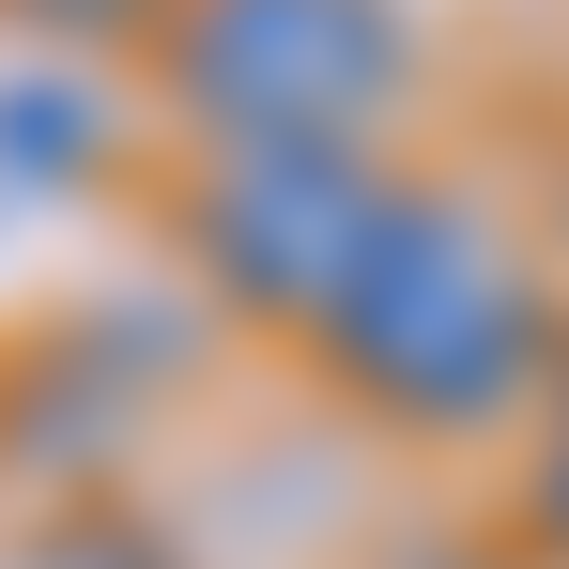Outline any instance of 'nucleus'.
I'll return each instance as SVG.
<instances>
[{
  "instance_id": "3",
  "label": "nucleus",
  "mask_w": 569,
  "mask_h": 569,
  "mask_svg": "<svg viewBox=\"0 0 569 569\" xmlns=\"http://www.w3.org/2000/svg\"><path fill=\"white\" fill-rule=\"evenodd\" d=\"M385 200H400V186H385L370 154H339V139L200 154V186H186V262L231 292V308H262V323H308V339H323V308L355 292Z\"/></svg>"
},
{
  "instance_id": "5",
  "label": "nucleus",
  "mask_w": 569,
  "mask_h": 569,
  "mask_svg": "<svg viewBox=\"0 0 569 569\" xmlns=\"http://www.w3.org/2000/svg\"><path fill=\"white\" fill-rule=\"evenodd\" d=\"M0 16L62 31V47H108V31H170V0H0Z\"/></svg>"
},
{
  "instance_id": "4",
  "label": "nucleus",
  "mask_w": 569,
  "mask_h": 569,
  "mask_svg": "<svg viewBox=\"0 0 569 569\" xmlns=\"http://www.w3.org/2000/svg\"><path fill=\"white\" fill-rule=\"evenodd\" d=\"M93 93L78 78H0V170H93Z\"/></svg>"
},
{
  "instance_id": "6",
  "label": "nucleus",
  "mask_w": 569,
  "mask_h": 569,
  "mask_svg": "<svg viewBox=\"0 0 569 569\" xmlns=\"http://www.w3.org/2000/svg\"><path fill=\"white\" fill-rule=\"evenodd\" d=\"M523 508H539V539L569 555V385H555V431H539V477H523Z\"/></svg>"
},
{
  "instance_id": "1",
  "label": "nucleus",
  "mask_w": 569,
  "mask_h": 569,
  "mask_svg": "<svg viewBox=\"0 0 569 569\" xmlns=\"http://www.w3.org/2000/svg\"><path fill=\"white\" fill-rule=\"evenodd\" d=\"M323 370L400 431H492L523 385L555 370V292L523 231L462 186H400L370 231L355 292L323 308Z\"/></svg>"
},
{
  "instance_id": "2",
  "label": "nucleus",
  "mask_w": 569,
  "mask_h": 569,
  "mask_svg": "<svg viewBox=\"0 0 569 569\" xmlns=\"http://www.w3.org/2000/svg\"><path fill=\"white\" fill-rule=\"evenodd\" d=\"M154 62H170V108L200 123V154H278V139L370 154L416 31H400V0H170Z\"/></svg>"
}]
</instances>
